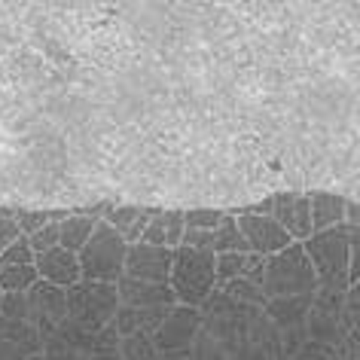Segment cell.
<instances>
[{
	"instance_id": "obj_2",
	"label": "cell",
	"mask_w": 360,
	"mask_h": 360,
	"mask_svg": "<svg viewBox=\"0 0 360 360\" xmlns=\"http://www.w3.org/2000/svg\"><path fill=\"white\" fill-rule=\"evenodd\" d=\"M263 290L269 300H281V296H311L318 290V275H314V266L300 241H293L290 248L266 257Z\"/></svg>"
},
{
	"instance_id": "obj_28",
	"label": "cell",
	"mask_w": 360,
	"mask_h": 360,
	"mask_svg": "<svg viewBox=\"0 0 360 360\" xmlns=\"http://www.w3.org/2000/svg\"><path fill=\"white\" fill-rule=\"evenodd\" d=\"M28 241H31L34 254H43V250H49V248H58V241H61V229H58V223H49V226L37 229L34 236H28Z\"/></svg>"
},
{
	"instance_id": "obj_17",
	"label": "cell",
	"mask_w": 360,
	"mask_h": 360,
	"mask_svg": "<svg viewBox=\"0 0 360 360\" xmlns=\"http://www.w3.org/2000/svg\"><path fill=\"white\" fill-rule=\"evenodd\" d=\"M58 229H61V241H58V248H65L70 250V254H79V250L86 248V241L95 236V229H98V220L95 217H89V214H70V217H65L58 223Z\"/></svg>"
},
{
	"instance_id": "obj_1",
	"label": "cell",
	"mask_w": 360,
	"mask_h": 360,
	"mask_svg": "<svg viewBox=\"0 0 360 360\" xmlns=\"http://www.w3.org/2000/svg\"><path fill=\"white\" fill-rule=\"evenodd\" d=\"M171 290L177 305L202 309L208 305L217 287V254L214 250H195L180 245L174 248V263H171Z\"/></svg>"
},
{
	"instance_id": "obj_13",
	"label": "cell",
	"mask_w": 360,
	"mask_h": 360,
	"mask_svg": "<svg viewBox=\"0 0 360 360\" xmlns=\"http://www.w3.org/2000/svg\"><path fill=\"white\" fill-rule=\"evenodd\" d=\"M156 214H159V208H147V205H110L101 220L113 232H120L125 245H138Z\"/></svg>"
},
{
	"instance_id": "obj_7",
	"label": "cell",
	"mask_w": 360,
	"mask_h": 360,
	"mask_svg": "<svg viewBox=\"0 0 360 360\" xmlns=\"http://www.w3.org/2000/svg\"><path fill=\"white\" fill-rule=\"evenodd\" d=\"M272 217L281 223V229L293 241H300V245L314 236V226H311V202H309V193H302V190L272 193Z\"/></svg>"
},
{
	"instance_id": "obj_16",
	"label": "cell",
	"mask_w": 360,
	"mask_h": 360,
	"mask_svg": "<svg viewBox=\"0 0 360 360\" xmlns=\"http://www.w3.org/2000/svg\"><path fill=\"white\" fill-rule=\"evenodd\" d=\"M171 309H125L120 305V311H116L113 318V327L120 333V339H129V336H138L147 327H159L162 321L168 318Z\"/></svg>"
},
{
	"instance_id": "obj_32",
	"label": "cell",
	"mask_w": 360,
	"mask_h": 360,
	"mask_svg": "<svg viewBox=\"0 0 360 360\" xmlns=\"http://www.w3.org/2000/svg\"><path fill=\"white\" fill-rule=\"evenodd\" d=\"M351 296H354V300H360V281H357L354 287H351Z\"/></svg>"
},
{
	"instance_id": "obj_6",
	"label": "cell",
	"mask_w": 360,
	"mask_h": 360,
	"mask_svg": "<svg viewBox=\"0 0 360 360\" xmlns=\"http://www.w3.org/2000/svg\"><path fill=\"white\" fill-rule=\"evenodd\" d=\"M28 302H31V327L34 333L43 339V336H56L61 330V323L68 321V296L61 287L56 284H46V281H37L28 290Z\"/></svg>"
},
{
	"instance_id": "obj_25",
	"label": "cell",
	"mask_w": 360,
	"mask_h": 360,
	"mask_svg": "<svg viewBox=\"0 0 360 360\" xmlns=\"http://www.w3.org/2000/svg\"><path fill=\"white\" fill-rule=\"evenodd\" d=\"M226 217L223 208H186L184 211V223L186 229H205V232H214Z\"/></svg>"
},
{
	"instance_id": "obj_33",
	"label": "cell",
	"mask_w": 360,
	"mask_h": 360,
	"mask_svg": "<svg viewBox=\"0 0 360 360\" xmlns=\"http://www.w3.org/2000/svg\"><path fill=\"white\" fill-rule=\"evenodd\" d=\"M0 300H4V290H0Z\"/></svg>"
},
{
	"instance_id": "obj_12",
	"label": "cell",
	"mask_w": 360,
	"mask_h": 360,
	"mask_svg": "<svg viewBox=\"0 0 360 360\" xmlns=\"http://www.w3.org/2000/svg\"><path fill=\"white\" fill-rule=\"evenodd\" d=\"M34 269H37L40 281L56 284L61 290H70L74 284L83 281L77 254H70L65 248H49V250H43V254H37L34 257Z\"/></svg>"
},
{
	"instance_id": "obj_21",
	"label": "cell",
	"mask_w": 360,
	"mask_h": 360,
	"mask_svg": "<svg viewBox=\"0 0 360 360\" xmlns=\"http://www.w3.org/2000/svg\"><path fill=\"white\" fill-rule=\"evenodd\" d=\"M74 211H52V208H43V211H31V208H15V220L22 226V236H34L37 229L49 226V223H61L65 217H70Z\"/></svg>"
},
{
	"instance_id": "obj_18",
	"label": "cell",
	"mask_w": 360,
	"mask_h": 360,
	"mask_svg": "<svg viewBox=\"0 0 360 360\" xmlns=\"http://www.w3.org/2000/svg\"><path fill=\"white\" fill-rule=\"evenodd\" d=\"M248 238L241 236L238 220L226 211V217L214 229V254H248Z\"/></svg>"
},
{
	"instance_id": "obj_31",
	"label": "cell",
	"mask_w": 360,
	"mask_h": 360,
	"mask_svg": "<svg viewBox=\"0 0 360 360\" xmlns=\"http://www.w3.org/2000/svg\"><path fill=\"white\" fill-rule=\"evenodd\" d=\"M345 226L360 229V202H348L345 205Z\"/></svg>"
},
{
	"instance_id": "obj_23",
	"label": "cell",
	"mask_w": 360,
	"mask_h": 360,
	"mask_svg": "<svg viewBox=\"0 0 360 360\" xmlns=\"http://www.w3.org/2000/svg\"><path fill=\"white\" fill-rule=\"evenodd\" d=\"M226 296L236 302H245V305H257V309H266L269 305V296L263 287L250 284L248 278H238V281H229L226 284Z\"/></svg>"
},
{
	"instance_id": "obj_3",
	"label": "cell",
	"mask_w": 360,
	"mask_h": 360,
	"mask_svg": "<svg viewBox=\"0 0 360 360\" xmlns=\"http://www.w3.org/2000/svg\"><path fill=\"white\" fill-rule=\"evenodd\" d=\"M305 254H309L318 287L327 293L348 290V226H333L323 232H314L309 241H302Z\"/></svg>"
},
{
	"instance_id": "obj_19",
	"label": "cell",
	"mask_w": 360,
	"mask_h": 360,
	"mask_svg": "<svg viewBox=\"0 0 360 360\" xmlns=\"http://www.w3.org/2000/svg\"><path fill=\"white\" fill-rule=\"evenodd\" d=\"M257 254L248 250V254H217V284H229L245 278L257 263Z\"/></svg>"
},
{
	"instance_id": "obj_20",
	"label": "cell",
	"mask_w": 360,
	"mask_h": 360,
	"mask_svg": "<svg viewBox=\"0 0 360 360\" xmlns=\"http://www.w3.org/2000/svg\"><path fill=\"white\" fill-rule=\"evenodd\" d=\"M40 281L34 266H4L0 269V290L4 293H28Z\"/></svg>"
},
{
	"instance_id": "obj_5",
	"label": "cell",
	"mask_w": 360,
	"mask_h": 360,
	"mask_svg": "<svg viewBox=\"0 0 360 360\" xmlns=\"http://www.w3.org/2000/svg\"><path fill=\"white\" fill-rule=\"evenodd\" d=\"M68 296V321L79 327L83 333H101L104 327H110L116 311H120V293L116 284H95V281H79Z\"/></svg>"
},
{
	"instance_id": "obj_15",
	"label": "cell",
	"mask_w": 360,
	"mask_h": 360,
	"mask_svg": "<svg viewBox=\"0 0 360 360\" xmlns=\"http://www.w3.org/2000/svg\"><path fill=\"white\" fill-rule=\"evenodd\" d=\"M309 202H311V226H314V232H323V229H333V226H342V223H345L348 199H342L339 193L311 190Z\"/></svg>"
},
{
	"instance_id": "obj_27",
	"label": "cell",
	"mask_w": 360,
	"mask_h": 360,
	"mask_svg": "<svg viewBox=\"0 0 360 360\" xmlns=\"http://www.w3.org/2000/svg\"><path fill=\"white\" fill-rule=\"evenodd\" d=\"M360 281V229L348 226V290Z\"/></svg>"
},
{
	"instance_id": "obj_29",
	"label": "cell",
	"mask_w": 360,
	"mask_h": 360,
	"mask_svg": "<svg viewBox=\"0 0 360 360\" xmlns=\"http://www.w3.org/2000/svg\"><path fill=\"white\" fill-rule=\"evenodd\" d=\"M22 238V226L15 217H0V254L13 245V241Z\"/></svg>"
},
{
	"instance_id": "obj_11",
	"label": "cell",
	"mask_w": 360,
	"mask_h": 360,
	"mask_svg": "<svg viewBox=\"0 0 360 360\" xmlns=\"http://www.w3.org/2000/svg\"><path fill=\"white\" fill-rule=\"evenodd\" d=\"M116 293H120V305L125 309H174L177 302L171 284H150L125 275L116 284Z\"/></svg>"
},
{
	"instance_id": "obj_30",
	"label": "cell",
	"mask_w": 360,
	"mask_h": 360,
	"mask_svg": "<svg viewBox=\"0 0 360 360\" xmlns=\"http://www.w3.org/2000/svg\"><path fill=\"white\" fill-rule=\"evenodd\" d=\"M184 245H186V248H195V250H214V232L186 229V232H184Z\"/></svg>"
},
{
	"instance_id": "obj_9",
	"label": "cell",
	"mask_w": 360,
	"mask_h": 360,
	"mask_svg": "<svg viewBox=\"0 0 360 360\" xmlns=\"http://www.w3.org/2000/svg\"><path fill=\"white\" fill-rule=\"evenodd\" d=\"M199 327H202L199 309L174 305V309L168 311V318L159 323L156 333H153V348L156 351H184L195 339Z\"/></svg>"
},
{
	"instance_id": "obj_24",
	"label": "cell",
	"mask_w": 360,
	"mask_h": 360,
	"mask_svg": "<svg viewBox=\"0 0 360 360\" xmlns=\"http://www.w3.org/2000/svg\"><path fill=\"white\" fill-rule=\"evenodd\" d=\"M0 318L10 323H28L31 321L28 293H4V300H0Z\"/></svg>"
},
{
	"instance_id": "obj_22",
	"label": "cell",
	"mask_w": 360,
	"mask_h": 360,
	"mask_svg": "<svg viewBox=\"0 0 360 360\" xmlns=\"http://www.w3.org/2000/svg\"><path fill=\"white\" fill-rule=\"evenodd\" d=\"M309 305H311V296H281V300H269L266 311H272L275 321L290 323V321H300Z\"/></svg>"
},
{
	"instance_id": "obj_14",
	"label": "cell",
	"mask_w": 360,
	"mask_h": 360,
	"mask_svg": "<svg viewBox=\"0 0 360 360\" xmlns=\"http://www.w3.org/2000/svg\"><path fill=\"white\" fill-rule=\"evenodd\" d=\"M184 232H186V223H184V211L180 208H171V211H159L156 217L150 220L147 232H143V245H156V248H168L174 250L184 245Z\"/></svg>"
},
{
	"instance_id": "obj_8",
	"label": "cell",
	"mask_w": 360,
	"mask_h": 360,
	"mask_svg": "<svg viewBox=\"0 0 360 360\" xmlns=\"http://www.w3.org/2000/svg\"><path fill=\"white\" fill-rule=\"evenodd\" d=\"M171 263H174V250L138 241V245H129L125 278H138V281H150V284H168Z\"/></svg>"
},
{
	"instance_id": "obj_10",
	"label": "cell",
	"mask_w": 360,
	"mask_h": 360,
	"mask_svg": "<svg viewBox=\"0 0 360 360\" xmlns=\"http://www.w3.org/2000/svg\"><path fill=\"white\" fill-rule=\"evenodd\" d=\"M238 229L248 238V248L257 257H272L278 250L290 248L293 238L281 229V223L275 217H259V214H238Z\"/></svg>"
},
{
	"instance_id": "obj_34",
	"label": "cell",
	"mask_w": 360,
	"mask_h": 360,
	"mask_svg": "<svg viewBox=\"0 0 360 360\" xmlns=\"http://www.w3.org/2000/svg\"><path fill=\"white\" fill-rule=\"evenodd\" d=\"M0 269H4V266H0Z\"/></svg>"
},
{
	"instance_id": "obj_26",
	"label": "cell",
	"mask_w": 360,
	"mask_h": 360,
	"mask_svg": "<svg viewBox=\"0 0 360 360\" xmlns=\"http://www.w3.org/2000/svg\"><path fill=\"white\" fill-rule=\"evenodd\" d=\"M34 257L37 254H34L28 236H22L19 241H13V245L0 254V266H34Z\"/></svg>"
},
{
	"instance_id": "obj_4",
	"label": "cell",
	"mask_w": 360,
	"mask_h": 360,
	"mask_svg": "<svg viewBox=\"0 0 360 360\" xmlns=\"http://www.w3.org/2000/svg\"><path fill=\"white\" fill-rule=\"evenodd\" d=\"M125 257H129V245L122 241V236L113 232L104 220H98L95 236L77 254L79 275L83 281L95 284H120V278L125 275Z\"/></svg>"
}]
</instances>
